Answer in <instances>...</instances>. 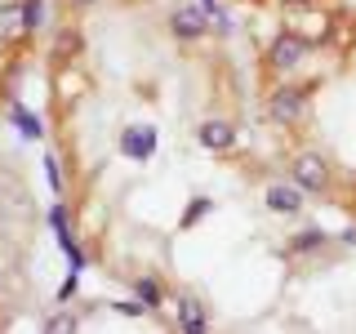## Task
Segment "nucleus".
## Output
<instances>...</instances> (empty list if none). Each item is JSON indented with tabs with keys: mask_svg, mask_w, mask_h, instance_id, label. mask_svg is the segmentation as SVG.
I'll return each instance as SVG.
<instances>
[{
	"mask_svg": "<svg viewBox=\"0 0 356 334\" xmlns=\"http://www.w3.org/2000/svg\"><path fill=\"white\" fill-rule=\"evenodd\" d=\"M325 232L321 228H303V232H294V237H289V245H285V254L289 259H307V254H316V250H325Z\"/></svg>",
	"mask_w": 356,
	"mask_h": 334,
	"instance_id": "1a4fd4ad",
	"label": "nucleus"
},
{
	"mask_svg": "<svg viewBox=\"0 0 356 334\" xmlns=\"http://www.w3.org/2000/svg\"><path fill=\"white\" fill-rule=\"evenodd\" d=\"M170 31L178 40H200L209 36V9L205 5H178L170 14Z\"/></svg>",
	"mask_w": 356,
	"mask_h": 334,
	"instance_id": "39448f33",
	"label": "nucleus"
},
{
	"mask_svg": "<svg viewBox=\"0 0 356 334\" xmlns=\"http://www.w3.org/2000/svg\"><path fill=\"white\" fill-rule=\"evenodd\" d=\"M40 27H44V0H22V31L36 36Z\"/></svg>",
	"mask_w": 356,
	"mask_h": 334,
	"instance_id": "ddd939ff",
	"label": "nucleus"
},
{
	"mask_svg": "<svg viewBox=\"0 0 356 334\" xmlns=\"http://www.w3.org/2000/svg\"><path fill=\"white\" fill-rule=\"evenodd\" d=\"M49 228H54V237H72V228H67V205H63V200L49 209Z\"/></svg>",
	"mask_w": 356,
	"mask_h": 334,
	"instance_id": "f3484780",
	"label": "nucleus"
},
{
	"mask_svg": "<svg viewBox=\"0 0 356 334\" xmlns=\"http://www.w3.org/2000/svg\"><path fill=\"white\" fill-rule=\"evenodd\" d=\"M196 143H200L205 152H232V148H236V125H232V120L209 116V120H200Z\"/></svg>",
	"mask_w": 356,
	"mask_h": 334,
	"instance_id": "423d86ee",
	"label": "nucleus"
},
{
	"mask_svg": "<svg viewBox=\"0 0 356 334\" xmlns=\"http://www.w3.org/2000/svg\"><path fill=\"white\" fill-rule=\"evenodd\" d=\"M22 0H5L0 5V40H22Z\"/></svg>",
	"mask_w": 356,
	"mask_h": 334,
	"instance_id": "9d476101",
	"label": "nucleus"
},
{
	"mask_svg": "<svg viewBox=\"0 0 356 334\" xmlns=\"http://www.w3.org/2000/svg\"><path fill=\"white\" fill-rule=\"evenodd\" d=\"M58 245H63V254H67V263H72V272H85V250H81V241L76 237H58Z\"/></svg>",
	"mask_w": 356,
	"mask_h": 334,
	"instance_id": "4468645a",
	"label": "nucleus"
},
{
	"mask_svg": "<svg viewBox=\"0 0 356 334\" xmlns=\"http://www.w3.org/2000/svg\"><path fill=\"white\" fill-rule=\"evenodd\" d=\"M44 178H49V192L63 196V165H58V156H44Z\"/></svg>",
	"mask_w": 356,
	"mask_h": 334,
	"instance_id": "dca6fc26",
	"label": "nucleus"
},
{
	"mask_svg": "<svg viewBox=\"0 0 356 334\" xmlns=\"http://www.w3.org/2000/svg\"><path fill=\"white\" fill-rule=\"evenodd\" d=\"M174 321H178V330H187V334L209 330V312H205V303H200L196 294H178L174 299Z\"/></svg>",
	"mask_w": 356,
	"mask_h": 334,
	"instance_id": "0eeeda50",
	"label": "nucleus"
},
{
	"mask_svg": "<svg viewBox=\"0 0 356 334\" xmlns=\"http://www.w3.org/2000/svg\"><path fill=\"white\" fill-rule=\"evenodd\" d=\"M209 209H214V200H209V196H196L192 205H187V214H183V223H178V228H196V223L205 218Z\"/></svg>",
	"mask_w": 356,
	"mask_h": 334,
	"instance_id": "2eb2a0df",
	"label": "nucleus"
},
{
	"mask_svg": "<svg viewBox=\"0 0 356 334\" xmlns=\"http://www.w3.org/2000/svg\"><path fill=\"white\" fill-rule=\"evenodd\" d=\"M281 5H285V9H312L316 0H281Z\"/></svg>",
	"mask_w": 356,
	"mask_h": 334,
	"instance_id": "412c9836",
	"label": "nucleus"
},
{
	"mask_svg": "<svg viewBox=\"0 0 356 334\" xmlns=\"http://www.w3.org/2000/svg\"><path fill=\"white\" fill-rule=\"evenodd\" d=\"M111 308H116L120 317H143V312H147V308L138 303V299H120V303H111Z\"/></svg>",
	"mask_w": 356,
	"mask_h": 334,
	"instance_id": "a211bd4d",
	"label": "nucleus"
},
{
	"mask_svg": "<svg viewBox=\"0 0 356 334\" xmlns=\"http://www.w3.org/2000/svg\"><path fill=\"white\" fill-rule=\"evenodd\" d=\"M200 5H205V9H209V14H214V9H218V0H200Z\"/></svg>",
	"mask_w": 356,
	"mask_h": 334,
	"instance_id": "4be33fe9",
	"label": "nucleus"
},
{
	"mask_svg": "<svg viewBox=\"0 0 356 334\" xmlns=\"http://www.w3.org/2000/svg\"><path fill=\"white\" fill-rule=\"evenodd\" d=\"M44 330H76V317H67V312H63V317H49Z\"/></svg>",
	"mask_w": 356,
	"mask_h": 334,
	"instance_id": "6ab92c4d",
	"label": "nucleus"
},
{
	"mask_svg": "<svg viewBox=\"0 0 356 334\" xmlns=\"http://www.w3.org/2000/svg\"><path fill=\"white\" fill-rule=\"evenodd\" d=\"M9 120H14V125H18V134H22V138H44V120L36 116V111H27V107H22V103H14V107H9Z\"/></svg>",
	"mask_w": 356,
	"mask_h": 334,
	"instance_id": "9b49d317",
	"label": "nucleus"
},
{
	"mask_svg": "<svg viewBox=\"0 0 356 334\" xmlns=\"http://www.w3.org/2000/svg\"><path fill=\"white\" fill-rule=\"evenodd\" d=\"M289 178H294L303 192H330V161L316 152H298L289 161Z\"/></svg>",
	"mask_w": 356,
	"mask_h": 334,
	"instance_id": "7ed1b4c3",
	"label": "nucleus"
},
{
	"mask_svg": "<svg viewBox=\"0 0 356 334\" xmlns=\"http://www.w3.org/2000/svg\"><path fill=\"white\" fill-rule=\"evenodd\" d=\"M67 5H81L85 9V5H94V0H67Z\"/></svg>",
	"mask_w": 356,
	"mask_h": 334,
	"instance_id": "5701e85b",
	"label": "nucleus"
},
{
	"mask_svg": "<svg viewBox=\"0 0 356 334\" xmlns=\"http://www.w3.org/2000/svg\"><path fill=\"white\" fill-rule=\"evenodd\" d=\"M307 49H312V45L298 36V31H281V36L267 45V72L285 76V72H294V67H303Z\"/></svg>",
	"mask_w": 356,
	"mask_h": 334,
	"instance_id": "f03ea898",
	"label": "nucleus"
},
{
	"mask_svg": "<svg viewBox=\"0 0 356 334\" xmlns=\"http://www.w3.org/2000/svg\"><path fill=\"white\" fill-rule=\"evenodd\" d=\"M267 116H272L276 125H285V129L303 125V120L312 116V94H307V89H298V85L272 89V98H267Z\"/></svg>",
	"mask_w": 356,
	"mask_h": 334,
	"instance_id": "f257e3e1",
	"label": "nucleus"
},
{
	"mask_svg": "<svg viewBox=\"0 0 356 334\" xmlns=\"http://www.w3.org/2000/svg\"><path fill=\"white\" fill-rule=\"evenodd\" d=\"M76 281H81V272H72V276H67V281L58 285V299H63V303H67V299L76 294Z\"/></svg>",
	"mask_w": 356,
	"mask_h": 334,
	"instance_id": "aec40b11",
	"label": "nucleus"
},
{
	"mask_svg": "<svg viewBox=\"0 0 356 334\" xmlns=\"http://www.w3.org/2000/svg\"><path fill=\"white\" fill-rule=\"evenodd\" d=\"M134 299H138L147 312H161V303H165V289L156 285V276H138L134 281Z\"/></svg>",
	"mask_w": 356,
	"mask_h": 334,
	"instance_id": "f8f14e48",
	"label": "nucleus"
},
{
	"mask_svg": "<svg viewBox=\"0 0 356 334\" xmlns=\"http://www.w3.org/2000/svg\"><path fill=\"white\" fill-rule=\"evenodd\" d=\"M303 187L294 183V178H289V183H272L267 187V209H272V214H298V209H303Z\"/></svg>",
	"mask_w": 356,
	"mask_h": 334,
	"instance_id": "6e6552de",
	"label": "nucleus"
},
{
	"mask_svg": "<svg viewBox=\"0 0 356 334\" xmlns=\"http://www.w3.org/2000/svg\"><path fill=\"white\" fill-rule=\"evenodd\" d=\"M156 143H161V134H156L152 125H129V129H120L116 148H120V156H125V161L147 165L152 156H156Z\"/></svg>",
	"mask_w": 356,
	"mask_h": 334,
	"instance_id": "20e7f679",
	"label": "nucleus"
}]
</instances>
